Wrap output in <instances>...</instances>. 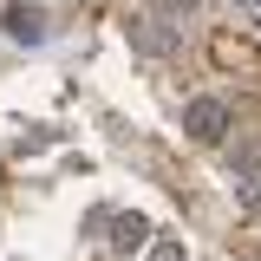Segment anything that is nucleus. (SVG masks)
Returning <instances> with one entry per match:
<instances>
[{"instance_id":"nucleus-4","label":"nucleus","mask_w":261,"mask_h":261,"mask_svg":"<svg viewBox=\"0 0 261 261\" xmlns=\"http://www.w3.org/2000/svg\"><path fill=\"white\" fill-rule=\"evenodd\" d=\"M242 209H261V176H248V190H242Z\"/></svg>"},{"instance_id":"nucleus-5","label":"nucleus","mask_w":261,"mask_h":261,"mask_svg":"<svg viewBox=\"0 0 261 261\" xmlns=\"http://www.w3.org/2000/svg\"><path fill=\"white\" fill-rule=\"evenodd\" d=\"M157 261H183V248H176V242H163V248H157Z\"/></svg>"},{"instance_id":"nucleus-6","label":"nucleus","mask_w":261,"mask_h":261,"mask_svg":"<svg viewBox=\"0 0 261 261\" xmlns=\"http://www.w3.org/2000/svg\"><path fill=\"white\" fill-rule=\"evenodd\" d=\"M242 7H248V13H255V20H261V0H242Z\"/></svg>"},{"instance_id":"nucleus-2","label":"nucleus","mask_w":261,"mask_h":261,"mask_svg":"<svg viewBox=\"0 0 261 261\" xmlns=\"http://www.w3.org/2000/svg\"><path fill=\"white\" fill-rule=\"evenodd\" d=\"M144 235H150V222H144V216H118V235H111V242H118V248H137Z\"/></svg>"},{"instance_id":"nucleus-3","label":"nucleus","mask_w":261,"mask_h":261,"mask_svg":"<svg viewBox=\"0 0 261 261\" xmlns=\"http://www.w3.org/2000/svg\"><path fill=\"white\" fill-rule=\"evenodd\" d=\"M261 163V137H248V144H242V150H235V176H248V170H255Z\"/></svg>"},{"instance_id":"nucleus-1","label":"nucleus","mask_w":261,"mask_h":261,"mask_svg":"<svg viewBox=\"0 0 261 261\" xmlns=\"http://www.w3.org/2000/svg\"><path fill=\"white\" fill-rule=\"evenodd\" d=\"M183 130H190L196 144H216L228 130V105H216V98H196L190 111H183Z\"/></svg>"}]
</instances>
